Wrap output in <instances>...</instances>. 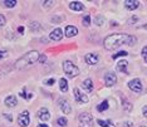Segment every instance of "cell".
<instances>
[{
	"instance_id": "cell-4",
	"label": "cell",
	"mask_w": 147,
	"mask_h": 127,
	"mask_svg": "<svg viewBox=\"0 0 147 127\" xmlns=\"http://www.w3.org/2000/svg\"><path fill=\"white\" fill-rule=\"evenodd\" d=\"M78 122H79V127H93V117L91 113L83 112L79 115Z\"/></svg>"
},
{
	"instance_id": "cell-36",
	"label": "cell",
	"mask_w": 147,
	"mask_h": 127,
	"mask_svg": "<svg viewBox=\"0 0 147 127\" xmlns=\"http://www.w3.org/2000/svg\"><path fill=\"white\" fill-rule=\"evenodd\" d=\"M125 127H132V123H131V122H126Z\"/></svg>"
},
{
	"instance_id": "cell-2",
	"label": "cell",
	"mask_w": 147,
	"mask_h": 127,
	"mask_svg": "<svg viewBox=\"0 0 147 127\" xmlns=\"http://www.w3.org/2000/svg\"><path fill=\"white\" fill-rule=\"evenodd\" d=\"M39 58H40V53L36 52V51H32L29 53H25L23 57L16 61L15 63V68L16 69H25L28 68V67L33 66L34 63H36L39 61Z\"/></svg>"
},
{
	"instance_id": "cell-20",
	"label": "cell",
	"mask_w": 147,
	"mask_h": 127,
	"mask_svg": "<svg viewBox=\"0 0 147 127\" xmlns=\"http://www.w3.org/2000/svg\"><path fill=\"white\" fill-rule=\"evenodd\" d=\"M108 108V101H103L102 103H99L98 107H97V109H98L99 112H103V111H106V109Z\"/></svg>"
},
{
	"instance_id": "cell-15",
	"label": "cell",
	"mask_w": 147,
	"mask_h": 127,
	"mask_svg": "<svg viewBox=\"0 0 147 127\" xmlns=\"http://www.w3.org/2000/svg\"><path fill=\"white\" fill-rule=\"evenodd\" d=\"M82 87H83V89H84L86 92H92L93 91V82H92V79H84L82 83Z\"/></svg>"
},
{
	"instance_id": "cell-22",
	"label": "cell",
	"mask_w": 147,
	"mask_h": 127,
	"mask_svg": "<svg viewBox=\"0 0 147 127\" xmlns=\"http://www.w3.org/2000/svg\"><path fill=\"white\" fill-rule=\"evenodd\" d=\"M97 122L99 123V126H101V127H115L109 121H103V120H98Z\"/></svg>"
},
{
	"instance_id": "cell-3",
	"label": "cell",
	"mask_w": 147,
	"mask_h": 127,
	"mask_svg": "<svg viewBox=\"0 0 147 127\" xmlns=\"http://www.w3.org/2000/svg\"><path fill=\"white\" fill-rule=\"evenodd\" d=\"M63 71L69 78H73V77H77L79 74V68L71 61H65L63 63Z\"/></svg>"
},
{
	"instance_id": "cell-35",
	"label": "cell",
	"mask_w": 147,
	"mask_h": 127,
	"mask_svg": "<svg viewBox=\"0 0 147 127\" xmlns=\"http://www.w3.org/2000/svg\"><path fill=\"white\" fill-rule=\"evenodd\" d=\"M18 32L20 33V34H23V32H24V28H23V26H20V28H18Z\"/></svg>"
},
{
	"instance_id": "cell-26",
	"label": "cell",
	"mask_w": 147,
	"mask_h": 127,
	"mask_svg": "<svg viewBox=\"0 0 147 127\" xmlns=\"http://www.w3.org/2000/svg\"><path fill=\"white\" fill-rule=\"evenodd\" d=\"M127 54H128V53H127V52H125V51H121V52H118V53H117V54H113V59H117V58H118V57H126Z\"/></svg>"
},
{
	"instance_id": "cell-19",
	"label": "cell",
	"mask_w": 147,
	"mask_h": 127,
	"mask_svg": "<svg viewBox=\"0 0 147 127\" xmlns=\"http://www.w3.org/2000/svg\"><path fill=\"white\" fill-rule=\"evenodd\" d=\"M59 87H61V91L62 92H67V91H68V83H67V79H64V78L59 79Z\"/></svg>"
},
{
	"instance_id": "cell-27",
	"label": "cell",
	"mask_w": 147,
	"mask_h": 127,
	"mask_svg": "<svg viewBox=\"0 0 147 127\" xmlns=\"http://www.w3.org/2000/svg\"><path fill=\"white\" fill-rule=\"evenodd\" d=\"M103 20H105V19H103L102 15H101V16H99V15L96 16V24H97V25H102V24H103Z\"/></svg>"
},
{
	"instance_id": "cell-28",
	"label": "cell",
	"mask_w": 147,
	"mask_h": 127,
	"mask_svg": "<svg viewBox=\"0 0 147 127\" xmlns=\"http://www.w3.org/2000/svg\"><path fill=\"white\" fill-rule=\"evenodd\" d=\"M142 57H143V61L147 63V47H143L142 48Z\"/></svg>"
},
{
	"instance_id": "cell-13",
	"label": "cell",
	"mask_w": 147,
	"mask_h": 127,
	"mask_svg": "<svg viewBox=\"0 0 147 127\" xmlns=\"http://www.w3.org/2000/svg\"><path fill=\"white\" fill-rule=\"evenodd\" d=\"M77 34H78V29H77L76 26L68 25L65 28V36H68V38H72V36H74Z\"/></svg>"
},
{
	"instance_id": "cell-6",
	"label": "cell",
	"mask_w": 147,
	"mask_h": 127,
	"mask_svg": "<svg viewBox=\"0 0 147 127\" xmlns=\"http://www.w3.org/2000/svg\"><path fill=\"white\" fill-rule=\"evenodd\" d=\"M128 87H129V89H132V91L136 92V93H140L142 91V83L138 78L132 79V81L128 83Z\"/></svg>"
},
{
	"instance_id": "cell-33",
	"label": "cell",
	"mask_w": 147,
	"mask_h": 127,
	"mask_svg": "<svg viewBox=\"0 0 147 127\" xmlns=\"http://www.w3.org/2000/svg\"><path fill=\"white\" fill-rule=\"evenodd\" d=\"M142 113H143V116H145V117H147V106H145L142 108Z\"/></svg>"
},
{
	"instance_id": "cell-29",
	"label": "cell",
	"mask_w": 147,
	"mask_h": 127,
	"mask_svg": "<svg viewBox=\"0 0 147 127\" xmlns=\"http://www.w3.org/2000/svg\"><path fill=\"white\" fill-rule=\"evenodd\" d=\"M5 23H6V19H5V16L0 14V28H3V26L5 25Z\"/></svg>"
},
{
	"instance_id": "cell-21",
	"label": "cell",
	"mask_w": 147,
	"mask_h": 127,
	"mask_svg": "<svg viewBox=\"0 0 147 127\" xmlns=\"http://www.w3.org/2000/svg\"><path fill=\"white\" fill-rule=\"evenodd\" d=\"M67 123H68V121H67L65 117H59V118L57 120V125L61 126V127H65Z\"/></svg>"
},
{
	"instance_id": "cell-23",
	"label": "cell",
	"mask_w": 147,
	"mask_h": 127,
	"mask_svg": "<svg viewBox=\"0 0 147 127\" xmlns=\"http://www.w3.org/2000/svg\"><path fill=\"white\" fill-rule=\"evenodd\" d=\"M4 5L6 6V8H14V6L16 5V0H5Z\"/></svg>"
},
{
	"instance_id": "cell-39",
	"label": "cell",
	"mask_w": 147,
	"mask_h": 127,
	"mask_svg": "<svg viewBox=\"0 0 147 127\" xmlns=\"http://www.w3.org/2000/svg\"><path fill=\"white\" fill-rule=\"evenodd\" d=\"M141 127H146V126H141Z\"/></svg>"
},
{
	"instance_id": "cell-1",
	"label": "cell",
	"mask_w": 147,
	"mask_h": 127,
	"mask_svg": "<svg viewBox=\"0 0 147 127\" xmlns=\"http://www.w3.org/2000/svg\"><path fill=\"white\" fill-rule=\"evenodd\" d=\"M136 43V38L128 34H112L108 35L103 42V45L107 51H115L123 44L133 45Z\"/></svg>"
},
{
	"instance_id": "cell-12",
	"label": "cell",
	"mask_w": 147,
	"mask_h": 127,
	"mask_svg": "<svg viewBox=\"0 0 147 127\" xmlns=\"http://www.w3.org/2000/svg\"><path fill=\"white\" fill-rule=\"evenodd\" d=\"M38 117L42 120V121H48L51 118V113L47 108H40L38 111Z\"/></svg>"
},
{
	"instance_id": "cell-30",
	"label": "cell",
	"mask_w": 147,
	"mask_h": 127,
	"mask_svg": "<svg viewBox=\"0 0 147 127\" xmlns=\"http://www.w3.org/2000/svg\"><path fill=\"white\" fill-rule=\"evenodd\" d=\"M19 96L23 97V98H25V99H30V98H32V95H25V92H24V91L19 93Z\"/></svg>"
},
{
	"instance_id": "cell-31",
	"label": "cell",
	"mask_w": 147,
	"mask_h": 127,
	"mask_svg": "<svg viewBox=\"0 0 147 127\" xmlns=\"http://www.w3.org/2000/svg\"><path fill=\"white\" fill-rule=\"evenodd\" d=\"M53 83H54V79H53V78H51V79H47V81H45V84H49V86H52Z\"/></svg>"
},
{
	"instance_id": "cell-18",
	"label": "cell",
	"mask_w": 147,
	"mask_h": 127,
	"mask_svg": "<svg viewBox=\"0 0 147 127\" xmlns=\"http://www.w3.org/2000/svg\"><path fill=\"white\" fill-rule=\"evenodd\" d=\"M18 101H16V97L15 96H8L5 98V105L8 107H15Z\"/></svg>"
},
{
	"instance_id": "cell-16",
	"label": "cell",
	"mask_w": 147,
	"mask_h": 127,
	"mask_svg": "<svg viewBox=\"0 0 147 127\" xmlns=\"http://www.w3.org/2000/svg\"><path fill=\"white\" fill-rule=\"evenodd\" d=\"M127 66H128V62L127 61H119L117 63V71L127 74V73H128V71H127Z\"/></svg>"
},
{
	"instance_id": "cell-9",
	"label": "cell",
	"mask_w": 147,
	"mask_h": 127,
	"mask_svg": "<svg viewBox=\"0 0 147 127\" xmlns=\"http://www.w3.org/2000/svg\"><path fill=\"white\" fill-rule=\"evenodd\" d=\"M59 107H61V109H62V112L63 113H71L72 112V107H71V105H69V102L67 101V99H64V98H61L59 99Z\"/></svg>"
},
{
	"instance_id": "cell-32",
	"label": "cell",
	"mask_w": 147,
	"mask_h": 127,
	"mask_svg": "<svg viewBox=\"0 0 147 127\" xmlns=\"http://www.w3.org/2000/svg\"><path fill=\"white\" fill-rule=\"evenodd\" d=\"M53 3H54V1H44V6H45V8H48V6H52Z\"/></svg>"
},
{
	"instance_id": "cell-25",
	"label": "cell",
	"mask_w": 147,
	"mask_h": 127,
	"mask_svg": "<svg viewBox=\"0 0 147 127\" xmlns=\"http://www.w3.org/2000/svg\"><path fill=\"white\" fill-rule=\"evenodd\" d=\"M89 24H91V18H89V15H86L84 18H83V25L89 26Z\"/></svg>"
},
{
	"instance_id": "cell-5",
	"label": "cell",
	"mask_w": 147,
	"mask_h": 127,
	"mask_svg": "<svg viewBox=\"0 0 147 127\" xmlns=\"http://www.w3.org/2000/svg\"><path fill=\"white\" fill-rule=\"evenodd\" d=\"M30 122V117H29V112L28 111H23L18 117V123L20 127H26Z\"/></svg>"
},
{
	"instance_id": "cell-7",
	"label": "cell",
	"mask_w": 147,
	"mask_h": 127,
	"mask_svg": "<svg viewBox=\"0 0 147 127\" xmlns=\"http://www.w3.org/2000/svg\"><path fill=\"white\" fill-rule=\"evenodd\" d=\"M116 82H117V77L115 73H112V72H108L107 74L105 76V83H106V86L107 87H112V86H115L116 84Z\"/></svg>"
},
{
	"instance_id": "cell-14",
	"label": "cell",
	"mask_w": 147,
	"mask_h": 127,
	"mask_svg": "<svg viewBox=\"0 0 147 127\" xmlns=\"http://www.w3.org/2000/svg\"><path fill=\"white\" fill-rule=\"evenodd\" d=\"M138 5L140 1H137V0H126L125 1V6L129 10H135V9L138 8Z\"/></svg>"
},
{
	"instance_id": "cell-17",
	"label": "cell",
	"mask_w": 147,
	"mask_h": 127,
	"mask_svg": "<svg viewBox=\"0 0 147 127\" xmlns=\"http://www.w3.org/2000/svg\"><path fill=\"white\" fill-rule=\"evenodd\" d=\"M69 9H72V10H76V11H81L84 9V6H83L82 3L79 1H72L71 4H69Z\"/></svg>"
},
{
	"instance_id": "cell-38",
	"label": "cell",
	"mask_w": 147,
	"mask_h": 127,
	"mask_svg": "<svg viewBox=\"0 0 147 127\" xmlns=\"http://www.w3.org/2000/svg\"><path fill=\"white\" fill-rule=\"evenodd\" d=\"M38 127H49V126H47V125H38Z\"/></svg>"
},
{
	"instance_id": "cell-34",
	"label": "cell",
	"mask_w": 147,
	"mask_h": 127,
	"mask_svg": "<svg viewBox=\"0 0 147 127\" xmlns=\"http://www.w3.org/2000/svg\"><path fill=\"white\" fill-rule=\"evenodd\" d=\"M5 55H6V52H5V51H0V59L4 58Z\"/></svg>"
},
{
	"instance_id": "cell-8",
	"label": "cell",
	"mask_w": 147,
	"mask_h": 127,
	"mask_svg": "<svg viewBox=\"0 0 147 127\" xmlns=\"http://www.w3.org/2000/svg\"><path fill=\"white\" fill-rule=\"evenodd\" d=\"M74 97H76V101L79 102V103H87L88 102V96L84 95L79 91V88H74Z\"/></svg>"
},
{
	"instance_id": "cell-10",
	"label": "cell",
	"mask_w": 147,
	"mask_h": 127,
	"mask_svg": "<svg viewBox=\"0 0 147 127\" xmlns=\"http://www.w3.org/2000/svg\"><path fill=\"white\" fill-rule=\"evenodd\" d=\"M49 38L52 39V41H54V42H59L61 39L63 38V32H62V29L61 28H57L54 29L51 34H49Z\"/></svg>"
},
{
	"instance_id": "cell-24",
	"label": "cell",
	"mask_w": 147,
	"mask_h": 127,
	"mask_svg": "<svg viewBox=\"0 0 147 127\" xmlns=\"http://www.w3.org/2000/svg\"><path fill=\"white\" fill-rule=\"evenodd\" d=\"M123 108H125L126 111H131V109H132L131 103H129L128 101H126V99H123Z\"/></svg>"
},
{
	"instance_id": "cell-11",
	"label": "cell",
	"mask_w": 147,
	"mask_h": 127,
	"mask_svg": "<svg viewBox=\"0 0 147 127\" xmlns=\"http://www.w3.org/2000/svg\"><path fill=\"white\" fill-rule=\"evenodd\" d=\"M84 59H86V63L89 66H94L98 63V55H97L96 53H88Z\"/></svg>"
},
{
	"instance_id": "cell-37",
	"label": "cell",
	"mask_w": 147,
	"mask_h": 127,
	"mask_svg": "<svg viewBox=\"0 0 147 127\" xmlns=\"http://www.w3.org/2000/svg\"><path fill=\"white\" fill-rule=\"evenodd\" d=\"M5 117L9 120V121H11V116H10V115H5Z\"/></svg>"
}]
</instances>
